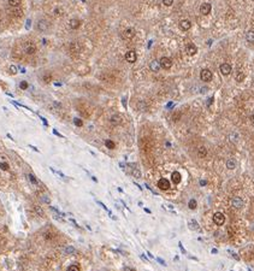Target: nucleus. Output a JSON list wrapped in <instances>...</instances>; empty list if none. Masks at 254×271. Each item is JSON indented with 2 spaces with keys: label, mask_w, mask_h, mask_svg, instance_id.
Segmentation results:
<instances>
[{
  "label": "nucleus",
  "mask_w": 254,
  "mask_h": 271,
  "mask_svg": "<svg viewBox=\"0 0 254 271\" xmlns=\"http://www.w3.org/2000/svg\"><path fill=\"white\" fill-rule=\"evenodd\" d=\"M28 177H29V180H30V182H31V183H34V184H37V180L35 179V176H34L33 174H29V175H28Z\"/></svg>",
  "instance_id": "nucleus-28"
},
{
  "label": "nucleus",
  "mask_w": 254,
  "mask_h": 271,
  "mask_svg": "<svg viewBox=\"0 0 254 271\" xmlns=\"http://www.w3.org/2000/svg\"><path fill=\"white\" fill-rule=\"evenodd\" d=\"M8 168H10V166H8V164H7V163H5V162L0 163V169H1V170L7 171V170H8Z\"/></svg>",
  "instance_id": "nucleus-26"
},
{
  "label": "nucleus",
  "mask_w": 254,
  "mask_h": 271,
  "mask_svg": "<svg viewBox=\"0 0 254 271\" xmlns=\"http://www.w3.org/2000/svg\"><path fill=\"white\" fill-rule=\"evenodd\" d=\"M245 73L243 71H241V70H237L236 71V75H235V80L237 81V82H242L243 80H245Z\"/></svg>",
  "instance_id": "nucleus-18"
},
{
  "label": "nucleus",
  "mask_w": 254,
  "mask_h": 271,
  "mask_svg": "<svg viewBox=\"0 0 254 271\" xmlns=\"http://www.w3.org/2000/svg\"><path fill=\"white\" fill-rule=\"evenodd\" d=\"M98 204H99V205H100V206H101V207H103V208H104V210H106V211H109V210H107V207H106V206H105V205H104V204H103V202H101V201H98Z\"/></svg>",
  "instance_id": "nucleus-36"
},
{
  "label": "nucleus",
  "mask_w": 254,
  "mask_h": 271,
  "mask_svg": "<svg viewBox=\"0 0 254 271\" xmlns=\"http://www.w3.org/2000/svg\"><path fill=\"white\" fill-rule=\"evenodd\" d=\"M219 70H221V74H222V75L228 76V75H230L233 68H231V65H230L229 63H223V64L219 66Z\"/></svg>",
  "instance_id": "nucleus-5"
},
{
  "label": "nucleus",
  "mask_w": 254,
  "mask_h": 271,
  "mask_svg": "<svg viewBox=\"0 0 254 271\" xmlns=\"http://www.w3.org/2000/svg\"><path fill=\"white\" fill-rule=\"evenodd\" d=\"M227 168H228L229 170H234V169L236 168V160H235V159H229V160L227 162Z\"/></svg>",
  "instance_id": "nucleus-19"
},
{
  "label": "nucleus",
  "mask_w": 254,
  "mask_h": 271,
  "mask_svg": "<svg viewBox=\"0 0 254 271\" xmlns=\"http://www.w3.org/2000/svg\"><path fill=\"white\" fill-rule=\"evenodd\" d=\"M10 73H11L12 75H16V73H17V68H16L14 65H11V68H10Z\"/></svg>",
  "instance_id": "nucleus-33"
},
{
  "label": "nucleus",
  "mask_w": 254,
  "mask_h": 271,
  "mask_svg": "<svg viewBox=\"0 0 254 271\" xmlns=\"http://www.w3.org/2000/svg\"><path fill=\"white\" fill-rule=\"evenodd\" d=\"M200 184H201V186H205V184H206V182H205V181H201V182H200Z\"/></svg>",
  "instance_id": "nucleus-41"
},
{
  "label": "nucleus",
  "mask_w": 254,
  "mask_h": 271,
  "mask_svg": "<svg viewBox=\"0 0 254 271\" xmlns=\"http://www.w3.org/2000/svg\"><path fill=\"white\" fill-rule=\"evenodd\" d=\"M163 4L165 6H171L173 4V0H163Z\"/></svg>",
  "instance_id": "nucleus-32"
},
{
  "label": "nucleus",
  "mask_w": 254,
  "mask_h": 271,
  "mask_svg": "<svg viewBox=\"0 0 254 271\" xmlns=\"http://www.w3.org/2000/svg\"><path fill=\"white\" fill-rule=\"evenodd\" d=\"M136 59H137V56H136V52L135 51H129L125 53V60H127L128 63H135L136 62Z\"/></svg>",
  "instance_id": "nucleus-7"
},
{
  "label": "nucleus",
  "mask_w": 254,
  "mask_h": 271,
  "mask_svg": "<svg viewBox=\"0 0 254 271\" xmlns=\"http://www.w3.org/2000/svg\"><path fill=\"white\" fill-rule=\"evenodd\" d=\"M217 252H218V251H217V250H216V248H213V250H212V253H214V254H216V253H217Z\"/></svg>",
  "instance_id": "nucleus-43"
},
{
  "label": "nucleus",
  "mask_w": 254,
  "mask_h": 271,
  "mask_svg": "<svg viewBox=\"0 0 254 271\" xmlns=\"http://www.w3.org/2000/svg\"><path fill=\"white\" fill-rule=\"evenodd\" d=\"M212 101H213V98H210V99H208V101H207V106H210Z\"/></svg>",
  "instance_id": "nucleus-38"
},
{
  "label": "nucleus",
  "mask_w": 254,
  "mask_h": 271,
  "mask_svg": "<svg viewBox=\"0 0 254 271\" xmlns=\"http://www.w3.org/2000/svg\"><path fill=\"white\" fill-rule=\"evenodd\" d=\"M68 271H81V269L78 265H71V266H69Z\"/></svg>",
  "instance_id": "nucleus-29"
},
{
  "label": "nucleus",
  "mask_w": 254,
  "mask_h": 271,
  "mask_svg": "<svg viewBox=\"0 0 254 271\" xmlns=\"http://www.w3.org/2000/svg\"><path fill=\"white\" fill-rule=\"evenodd\" d=\"M172 182L175 183V184H178L179 182H181V180H182V177H181V174L178 173V171H175L173 174H172Z\"/></svg>",
  "instance_id": "nucleus-17"
},
{
  "label": "nucleus",
  "mask_w": 254,
  "mask_h": 271,
  "mask_svg": "<svg viewBox=\"0 0 254 271\" xmlns=\"http://www.w3.org/2000/svg\"><path fill=\"white\" fill-rule=\"evenodd\" d=\"M246 40L248 42H254V30H249L246 34Z\"/></svg>",
  "instance_id": "nucleus-20"
},
{
  "label": "nucleus",
  "mask_w": 254,
  "mask_h": 271,
  "mask_svg": "<svg viewBox=\"0 0 254 271\" xmlns=\"http://www.w3.org/2000/svg\"><path fill=\"white\" fill-rule=\"evenodd\" d=\"M189 228H190V229H194V230L199 229V224H198V222H196L195 219H190V221H189Z\"/></svg>",
  "instance_id": "nucleus-22"
},
{
  "label": "nucleus",
  "mask_w": 254,
  "mask_h": 271,
  "mask_svg": "<svg viewBox=\"0 0 254 271\" xmlns=\"http://www.w3.org/2000/svg\"><path fill=\"white\" fill-rule=\"evenodd\" d=\"M135 35H136V31H135L134 28H127V29L122 33V39L129 41V40H132Z\"/></svg>",
  "instance_id": "nucleus-2"
},
{
  "label": "nucleus",
  "mask_w": 254,
  "mask_h": 271,
  "mask_svg": "<svg viewBox=\"0 0 254 271\" xmlns=\"http://www.w3.org/2000/svg\"><path fill=\"white\" fill-rule=\"evenodd\" d=\"M231 205H233V207H235V208H242V206H243V200L241 199V198H239V196H236V198H234L233 200H231Z\"/></svg>",
  "instance_id": "nucleus-10"
},
{
  "label": "nucleus",
  "mask_w": 254,
  "mask_h": 271,
  "mask_svg": "<svg viewBox=\"0 0 254 271\" xmlns=\"http://www.w3.org/2000/svg\"><path fill=\"white\" fill-rule=\"evenodd\" d=\"M155 260H157V262H158V263H159L160 265H163V266H166V263H165V262H164V260H163L161 258H159V257H158V258H155Z\"/></svg>",
  "instance_id": "nucleus-34"
},
{
  "label": "nucleus",
  "mask_w": 254,
  "mask_h": 271,
  "mask_svg": "<svg viewBox=\"0 0 254 271\" xmlns=\"http://www.w3.org/2000/svg\"><path fill=\"white\" fill-rule=\"evenodd\" d=\"M200 79H201V81H204V82H211L212 79H213V74H212V71L208 70V69H202V70L200 71Z\"/></svg>",
  "instance_id": "nucleus-1"
},
{
  "label": "nucleus",
  "mask_w": 254,
  "mask_h": 271,
  "mask_svg": "<svg viewBox=\"0 0 254 271\" xmlns=\"http://www.w3.org/2000/svg\"><path fill=\"white\" fill-rule=\"evenodd\" d=\"M159 65L163 69H170L172 66V60L169 57H161L159 60Z\"/></svg>",
  "instance_id": "nucleus-4"
},
{
  "label": "nucleus",
  "mask_w": 254,
  "mask_h": 271,
  "mask_svg": "<svg viewBox=\"0 0 254 271\" xmlns=\"http://www.w3.org/2000/svg\"><path fill=\"white\" fill-rule=\"evenodd\" d=\"M158 187L161 190H169L170 189V181L166 180V179H160L158 182Z\"/></svg>",
  "instance_id": "nucleus-8"
},
{
  "label": "nucleus",
  "mask_w": 254,
  "mask_h": 271,
  "mask_svg": "<svg viewBox=\"0 0 254 271\" xmlns=\"http://www.w3.org/2000/svg\"><path fill=\"white\" fill-rule=\"evenodd\" d=\"M111 123L113 124V125H117V124H122V122H123V118H122V116L121 115H118V113H116V115H113L112 117H111Z\"/></svg>",
  "instance_id": "nucleus-14"
},
{
  "label": "nucleus",
  "mask_w": 254,
  "mask_h": 271,
  "mask_svg": "<svg viewBox=\"0 0 254 271\" xmlns=\"http://www.w3.org/2000/svg\"><path fill=\"white\" fill-rule=\"evenodd\" d=\"M53 133H54V134H56V135H58V136H62V135H60V134H59V133H58V131H57V130H53Z\"/></svg>",
  "instance_id": "nucleus-39"
},
{
  "label": "nucleus",
  "mask_w": 254,
  "mask_h": 271,
  "mask_svg": "<svg viewBox=\"0 0 254 271\" xmlns=\"http://www.w3.org/2000/svg\"><path fill=\"white\" fill-rule=\"evenodd\" d=\"M105 145H106V147L110 148V150H113V148L116 147V144H115L112 140H106V141H105Z\"/></svg>",
  "instance_id": "nucleus-23"
},
{
  "label": "nucleus",
  "mask_w": 254,
  "mask_h": 271,
  "mask_svg": "<svg viewBox=\"0 0 254 271\" xmlns=\"http://www.w3.org/2000/svg\"><path fill=\"white\" fill-rule=\"evenodd\" d=\"M186 52L188 53V56H195L198 53V47L194 45V44H189L187 47H186Z\"/></svg>",
  "instance_id": "nucleus-9"
},
{
  "label": "nucleus",
  "mask_w": 254,
  "mask_h": 271,
  "mask_svg": "<svg viewBox=\"0 0 254 271\" xmlns=\"http://www.w3.org/2000/svg\"><path fill=\"white\" fill-rule=\"evenodd\" d=\"M147 254H148V257H149V258H153V254H151L149 252H147Z\"/></svg>",
  "instance_id": "nucleus-44"
},
{
  "label": "nucleus",
  "mask_w": 254,
  "mask_h": 271,
  "mask_svg": "<svg viewBox=\"0 0 254 271\" xmlns=\"http://www.w3.org/2000/svg\"><path fill=\"white\" fill-rule=\"evenodd\" d=\"M124 271H134V270H132V269H130V268H125Z\"/></svg>",
  "instance_id": "nucleus-40"
},
{
  "label": "nucleus",
  "mask_w": 254,
  "mask_h": 271,
  "mask_svg": "<svg viewBox=\"0 0 254 271\" xmlns=\"http://www.w3.org/2000/svg\"><path fill=\"white\" fill-rule=\"evenodd\" d=\"M149 68H151V70H152V71H154V73H158V71H159V69H160L159 62H157V60H153V62H151V64H149Z\"/></svg>",
  "instance_id": "nucleus-16"
},
{
  "label": "nucleus",
  "mask_w": 254,
  "mask_h": 271,
  "mask_svg": "<svg viewBox=\"0 0 254 271\" xmlns=\"http://www.w3.org/2000/svg\"><path fill=\"white\" fill-rule=\"evenodd\" d=\"M178 247H179V248H181V251H182V253H183V254H186V250H184V248H183V246H182V242H178Z\"/></svg>",
  "instance_id": "nucleus-35"
},
{
  "label": "nucleus",
  "mask_w": 254,
  "mask_h": 271,
  "mask_svg": "<svg viewBox=\"0 0 254 271\" xmlns=\"http://www.w3.org/2000/svg\"><path fill=\"white\" fill-rule=\"evenodd\" d=\"M206 154H207V150H206L205 147H199V150H198V156H199L200 158H204V157H206Z\"/></svg>",
  "instance_id": "nucleus-21"
},
{
  "label": "nucleus",
  "mask_w": 254,
  "mask_h": 271,
  "mask_svg": "<svg viewBox=\"0 0 254 271\" xmlns=\"http://www.w3.org/2000/svg\"><path fill=\"white\" fill-rule=\"evenodd\" d=\"M19 87H21V89H28V87H29V85H28V82L27 81H22L21 82V85H19Z\"/></svg>",
  "instance_id": "nucleus-27"
},
{
  "label": "nucleus",
  "mask_w": 254,
  "mask_h": 271,
  "mask_svg": "<svg viewBox=\"0 0 254 271\" xmlns=\"http://www.w3.org/2000/svg\"><path fill=\"white\" fill-rule=\"evenodd\" d=\"M190 27H192V23H190V21H188V19H182V21L179 22V28H181L182 30H184V31L189 30Z\"/></svg>",
  "instance_id": "nucleus-12"
},
{
  "label": "nucleus",
  "mask_w": 254,
  "mask_h": 271,
  "mask_svg": "<svg viewBox=\"0 0 254 271\" xmlns=\"http://www.w3.org/2000/svg\"><path fill=\"white\" fill-rule=\"evenodd\" d=\"M48 27H49V24H48V22L45 21V19H41V21L37 22V30H40V31H45V30H47Z\"/></svg>",
  "instance_id": "nucleus-11"
},
{
  "label": "nucleus",
  "mask_w": 254,
  "mask_h": 271,
  "mask_svg": "<svg viewBox=\"0 0 254 271\" xmlns=\"http://www.w3.org/2000/svg\"><path fill=\"white\" fill-rule=\"evenodd\" d=\"M188 206H189V208H190V210H195V208H196V206H198V202H196V200H194V199L189 200V202H188Z\"/></svg>",
  "instance_id": "nucleus-24"
},
{
  "label": "nucleus",
  "mask_w": 254,
  "mask_h": 271,
  "mask_svg": "<svg viewBox=\"0 0 254 271\" xmlns=\"http://www.w3.org/2000/svg\"><path fill=\"white\" fill-rule=\"evenodd\" d=\"M69 25H70V28H71V29L76 30V29H78V28H80V25H81V21H80V19H77V18H72V19H70Z\"/></svg>",
  "instance_id": "nucleus-15"
},
{
  "label": "nucleus",
  "mask_w": 254,
  "mask_h": 271,
  "mask_svg": "<svg viewBox=\"0 0 254 271\" xmlns=\"http://www.w3.org/2000/svg\"><path fill=\"white\" fill-rule=\"evenodd\" d=\"M74 122H75V124H76L77 127H82V125H83V122H82L81 119H78V118H75Z\"/></svg>",
  "instance_id": "nucleus-30"
},
{
  "label": "nucleus",
  "mask_w": 254,
  "mask_h": 271,
  "mask_svg": "<svg viewBox=\"0 0 254 271\" xmlns=\"http://www.w3.org/2000/svg\"><path fill=\"white\" fill-rule=\"evenodd\" d=\"M144 211H146L147 213H151V210H149V208H144Z\"/></svg>",
  "instance_id": "nucleus-42"
},
{
  "label": "nucleus",
  "mask_w": 254,
  "mask_h": 271,
  "mask_svg": "<svg viewBox=\"0 0 254 271\" xmlns=\"http://www.w3.org/2000/svg\"><path fill=\"white\" fill-rule=\"evenodd\" d=\"M213 222L216 225H223L225 222V216L222 212H216L213 215Z\"/></svg>",
  "instance_id": "nucleus-3"
},
{
  "label": "nucleus",
  "mask_w": 254,
  "mask_h": 271,
  "mask_svg": "<svg viewBox=\"0 0 254 271\" xmlns=\"http://www.w3.org/2000/svg\"><path fill=\"white\" fill-rule=\"evenodd\" d=\"M76 252V250L74 248V247H68L66 250H65V253H69V254H71V253H75Z\"/></svg>",
  "instance_id": "nucleus-31"
},
{
  "label": "nucleus",
  "mask_w": 254,
  "mask_h": 271,
  "mask_svg": "<svg viewBox=\"0 0 254 271\" xmlns=\"http://www.w3.org/2000/svg\"><path fill=\"white\" fill-rule=\"evenodd\" d=\"M21 2H22V0H8V5L12 6V7H17V6H19Z\"/></svg>",
  "instance_id": "nucleus-25"
},
{
  "label": "nucleus",
  "mask_w": 254,
  "mask_h": 271,
  "mask_svg": "<svg viewBox=\"0 0 254 271\" xmlns=\"http://www.w3.org/2000/svg\"><path fill=\"white\" fill-rule=\"evenodd\" d=\"M211 8H212L211 4H208V2H204V4L200 6V13L204 15V16H207V15L211 12Z\"/></svg>",
  "instance_id": "nucleus-6"
},
{
  "label": "nucleus",
  "mask_w": 254,
  "mask_h": 271,
  "mask_svg": "<svg viewBox=\"0 0 254 271\" xmlns=\"http://www.w3.org/2000/svg\"><path fill=\"white\" fill-rule=\"evenodd\" d=\"M43 80H45L46 82H48V81H51V76H49V77H48V76H45V77H43Z\"/></svg>",
  "instance_id": "nucleus-37"
},
{
  "label": "nucleus",
  "mask_w": 254,
  "mask_h": 271,
  "mask_svg": "<svg viewBox=\"0 0 254 271\" xmlns=\"http://www.w3.org/2000/svg\"><path fill=\"white\" fill-rule=\"evenodd\" d=\"M35 52H36V46H35V44L30 42V44H28V45L25 46V53H27V54L31 56V54H34Z\"/></svg>",
  "instance_id": "nucleus-13"
}]
</instances>
